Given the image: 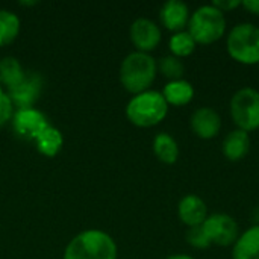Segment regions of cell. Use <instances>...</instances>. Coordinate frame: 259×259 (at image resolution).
Wrapping results in <instances>:
<instances>
[{
	"mask_svg": "<svg viewBox=\"0 0 259 259\" xmlns=\"http://www.w3.org/2000/svg\"><path fill=\"white\" fill-rule=\"evenodd\" d=\"M156 74L158 64L150 53L135 50L129 53L120 65V82L123 88L134 96L150 90Z\"/></svg>",
	"mask_w": 259,
	"mask_h": 259,
	"instance_id": "cell-1",
	"label": "cell"
},
{
	"mask_svg": "<svg viewBox=\"0 0 259 259\" xmlns=\"http://www.w3.org/2000/svg\"><path fill=\"white\" fill-rule=\"evenodd\" d=\"M64 259H117V244L103 231H83L67 244Z\"/></svg>",
	"mask_w": 259,
	"mask_h": 259,
	"instance_id": "cell-2",
	"label": "cell"
},
{
	"mask_svg": "<svg viewBox=\"0 0 259 259\" xmlns=\"http://www.w3.org/2000/svg\"><path fill=\"white\" fill-rule=\"evenodd\" d=\"M168 114V105L161 91L147 90L135 94L126 105L127 120L138 127H153L164 121Z\"/></svg>",
	"mask_w": 259,
	"mask_h": 259,
	"instance_id": "cell-3",
	"label": "cell"
},
{
	"mask_svg": "<svg viewBox=\"0 0 259 259\" xmlns=\"http://www.w3.org/2000/svg\"><path fill=\"white\" fill-rule=\"evenodd\" d=\"M226 27L228 23L225 14L212 5H203L191 12L187 30L197 46H209L225 36Z\"/></svg>",
	"mask_w": 259,
	"mask_h": 259,
	"instance_id": "cell-4",
	"label": "cell"
},
{
	"mask_svg": "<svg viewBox=\"0 0 259 259\" xmlns=\"http://www.w3.org/2000/svg\"><path fill=\"white\" fill-rule=\"evenodd\" d=\"M226 50L241 65L259 64V26L246 21L234 26L226 38Z\"/></svg>",
	"mask_w": 259,
	"mask_h": 259,
	"instance_id": "cell-5",
	"label": "cell"
},
{
	"mask_svg": "<svg viewBox=\"0 0 259 259\" xmlns=\"http://www.w3.org/2000/svg\"><path fill=\"white\" fill-rule=\"evenodd\" d=\"M229 112L237 129L247 134L259 129V91L252 87L240 88L229 102Z\"/></svg>",
	"mask_w": 259,
	"mask_h": 259,
	"instance_id": "cell-6",
	"label": "cell"
},
{
	"mask_svg": "<svg viewBox=\"0 0 259 259\" xmlns=\"http://www.w3.org/2000/svg\"><path fill=\"white\" fill-rule=\"evenodd\" d=\"M211 246L232 247L240 237V226L235 219L225 212L209 214L202 225Z\"/></svg>",
	"mask_w": 259,
	"mask_h": 259,
	"instance_id": "cell-7",
	"label": "cell"
},
{
	"mask_svg": "<svg viewBox=\"0 0 259 259\" xmlns=\"http://www.w3.org/2000/svg\"><path fill=\"white\" fill-rule=\"evenodd\" d=\"M49 126L46 115L35 108L17 109L12 115L14 132L27 141H35V138Z\"/></svg>",
	"mask_w": 259,
	"mask_h": 259,
	"instance_id": "cell-8",
	"label": "cell"
},
{
	"mask_svg": "<svg viewBox=\"0 0 259 259\" xmlns=\"http://www.w3.org/2000/svg\"><path fill=\"white\" fill-rule=\"evenodd\" d=\"M129 35L132 44L137 47V52L143 53L153 52L159 46L162 38L159 26L153 20L146 17H140L131 24Z\"/></svg>",
	"mask_w": 259,
	"mask_h": 259,
	"instance_id": "cell-9",
	"label": "cell"
},
{
	"mask_svg": "<svg viewBox=\"0 0 259 259\" xmlns=\"http://www.w3.org/2000/svg\"><path fill=\"white\" fill-rule=\"evenodd\" d=\"M42 90V77L35 71H26L23 79L8 90V96L18 109L33 108V103L38 100Z\"/></svg>",
	"mask_w": 259,
	"mask_h": 259,
	"instance_id": "cell-10",
	"label": "cell"
},
{
	"mask_svg": "<svg viewBox=\"0 0 259 259\" xmlns=\"http://www.w3.org/2000/svg\"><path fill=\"white\" fill-rule=\"evenodd\" d=\"M193 134L200 140H212L222 131V117L211 106L197 108L190 118Z\"/></svg>",
	"mask_w": 259,
	"mask_h": 259,
	"instance_id": "cell-11",
	"label": "cell"
},
{
	"mask_svg": "<svg viewBox=\"0 0 259 259\" xmlns=\"http://www.w3.org/2000/svg\"><path fill=\"white\" fill-rule=\"evenodd\" d=\"M190 15H191V12H190V8L185 2L168 0L161 6L159 21L167 30L176 33V32L187 30Z\"/></svg>",
	"mask_w": 259,
	"mask_h": 259,
	"instance_id": "cell-12",
	"label": "cell"
},
{
	"mask_svg": "<svg viewBox=\"0 0 259 259\" xmlns=\"http://www.w3.org/2000/svg\"><path fill=\"white\" fill-rule=\"evenodd\" d=\"M208 215L205 200L196 194H187L178 203V217L187 228L202 226Z\"/></svg>",
	"mask_w": 259,
	"mask_h": 259,
	"instance_id": "cell-13",
	"label": "cell"
},
{
	"mask_svg": "<svg viewBox=\"0 0 259 259\" xmlns=\"http://www.w3.org/2000/svg\"><path fill=\"white\" fill-rule=\"evenodd\" d=\"M222 152L225 158L231 162H238L244 159L250 152V135L244 131H231L222 144Z\"/></svg>",
	"mask_w": 259,
	"mask_h": 259,
	"instance_id": "cell-14",
	"label": "cell"
},
{
	"mask_svg": "<svg viewBox=\"0 0 259 259\" xmlns=\"http://www.w3.org/2000/svg\"><path fill=\"white\" fill-rule=\"evenodd\" d=\"M232 259H259V226L253 225L240 234L232 246Z\"/></svg>",
	"mask_w": 259,
	"mask_h": 259,
	"instance_id": "cell-15",
	"label": "cell"
},
{
	"mask_svg": "<svg viewBox=\"0 0 259 259\" xmlns=\"http://www.w3.org/2000/svg\"><path fill=\"white\" fill-rule=\"evenodd\" d=\"M161 93H162L168 106L170 105L171 106H185V105L193 102L194 94H196L191 82H188L185 79L167 82Z\"/></svg>",
	"mask_w": 259,
	"mask_h": 259,
	"instance_id": "cell-16",
	"label": "cell"
},
{
	"mask_svg": "<svg viewBox=\"0 0 259 259\" xmlns=\"http://www.w3.org/2000/svg\"><path fill=\"white\" fill-rule=\"evenodd\" d=\"M155 156L167 165L175 164L179 159V144L178 141L167 132H161L155 135L153 144H152Z\"/></svg>",
	"mask_w": 259,
	"mask_h": 259,
	"instance_id": "cell-17",
	"label": "cell"
},
{
	"mask_svg": "<svg viewBox=\"0 0 259 259\" xmlns=\"http://www.w3.org/2000/svg\"><path fill=\"white\" fill-rule=\"evenodd\" d=\"M64 144V137L59 129L53 126H47L36 138H35V146L38 152L47 158H53L59 153Z\"/></svg>",
	"mask_w": 259,
	"mask_h": 259,
	"instance_id": "cell-18",
	"label": "cell"
},
{
	"mask_svg": "<svg viewBox=\"0 0 259 259\" xmlns=\"http://www.w3.org/2000/svg\"><path fill=\"white\" fill-rule=\"evenodd\" d=\"M24 70L21 67V64L18 62V59L12 58V56H5L0 61V82L11 90L12 87H15L24 76Z\"/></svg>",
	"mask_w": 259,
	"mask_h": 259,
	"instance_id": "cell-19",
	"label": "cell"
},
{
	"mask_svg": "<svg viewBox=\"0 0 259 259\" xmlns=\"http://www.w3.org/2000/svg\"><path fill=\"white\" fill-rule=\"evenodd\" d=\"M197 44L194 41V38L188 33V30H182V32H176L170 36L168 39V49L170 53L179 59L191 56L196 50Z\"/></svg>",
	"mask_w": 259,
	"mask_h": 259,
	"instance_id": "cell-20",
	"label": "cell"
},
{
	"mask_svg": "<svg viewBox=\"0 0 259 259\" xmlns=\"http://www.w3.org/2000/svg\"><path fill=\"white\" fill-rule=\"evenodd\" d=\"M20 32V18L8 11L0 9V46L11 44Z\"/></svg>",
	"mask_w": 259,
	"mask_h": 259,
	"instance_id": "cell-21",
	"label": "cell"
},
{
	"mask_svg": "<svg viewBox=\"0 0 259 259\" xmlns=\"http://www.w3.org/2000/svg\"><path fill=\"white\" fill-rule=\"evenodd\" d=\"M156 64H158V71L165 79H168V82L184 79L185 65H184L182 59H179L173 55H167V56H162Z\"/></svg>",
	"mask_w": 259,
	"mask_h": 259,
	"instance_id": "cell-22",
	"label": "cell"
},
{
	"mask_svg": "<svg viewBox=\"0 0 259 259\" xmlns=\"http://www.w3.org/2000/svg\"><path fill=\"white\" fill-rule=\"evenodd\" d=\"M185 238H187V243L196 250H205V249L211 247V243H209V240H208V237H206L202 226L188 228Z\"/></svg>",
	"mask_w": 259,
	"mask_h": 259,
	"instance_id": "cell-23",
	"label": "cell"
},
{
	"mask_svg": "<svg viewBox=\"0 0 259 259\" xmlns=\"http://www.w3.org/2000/svg\"><path fill=\"white\" fill-rule=\"evenodd\" d=\"M14 105L8 96V93L0 88V126H3L5 123H8L12 115H14V111H12Z\"/></svg>",
	"mask_w": 259,
	"mask_h": 259,
	"instance_id": "cell-24",
	"label": "cell"
},
{
	"mask_svg": "<svg viewBox=\"0 0 259 259\" xmlns=\"http://www.w3.org/2000/svg\"><path fill=\"white\" fill-rule=\"evenodd\" d=\"M211 5H212L214 8H217L220 12L226 14V12H231V11L240 8V6H241V2H238V0H215V2H212Z\"/></svg>",
	"mask_w": 259,
	"mask_h": 259,
	"instance_id": "cell-25",
	"label": "cell"
},
{
	"mask_svg": "<svg viewBox=\"0 0 259 259\" xmlns=\"http://www.w3.org/2000/svg\"><path fill=\"white\" fill-rule=\"evenodd\" d=\"M241 6L252 15H259V0H244L241 2Z\"/></svg>",
	"mask_w": 259,
	"mask_h": 259,
	"instance_id": "cell-26",
	"label": "cell"
},
{
	"mask_svg": "<svg viewBox=\"0 0 259 259\" xmlns=\"http://www.w3.org/2000/svg\"><path fill=\"white\" fill-rule=\"evenodd\" d=\"M252 220H253V225L259 226V206H256V208L252 211Z\"/></svg>",
	"mask_w": 259,
	"mask_h": 259,
	"instance_id": "cell-27",
	"label": "cell"
},
{
	"mask_svg": "<svg viewBox=\"0 0 259 259\" xmlns=\"http://www.w3.org/2000/svg\"><path fill=\"white\" fill-rule=\"evenodd\" d=\"M167 259H196L187 253H176V255H170Z\"/></svg>",
	"mask_w": 259,
	"mask_h": 259,
	"instance_id": "cell-28",
	"label": "cell"
}]
</instances>
